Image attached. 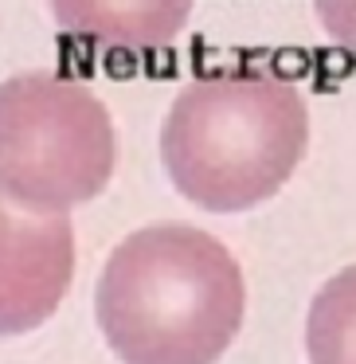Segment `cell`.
<instances>
[{
	"label": "cell",
	"instance_id": "obj_1",
	"mask_svg": "<svg viewBox=\"0 0 356 364\" xmlns=\"http://www.w3.org/2000/svg\"><path fill=\"white\" fill-rule=\"evenodd\" d=\"M247 314L235 255L192 224H149L110 251L94 317L121 364H216Z\"/></svg>",
	"mask_w": 356,
	"mask_h": 364
},
{
	"label": "cell",
	"instance_id": "obj_2",
	"mask_svg": "<svg viewBox=\"0 0 356 364\" xmlns=\"http://www.w3.org/2000/svg\"><path fill=\"white\" fill-rule=\"evenodd\" d=\"M306 145V94L267 67L192 79L161 126V161L172 188L219 216L274 200L302 165Z\"/></svg>",
	"mask_w": 356,
	"mask_h": 364
},
{
	"label": "cell",
	"instance_id": "obj_3",
	"mask_svg": "<svg viewBox=\"0 0 356 364\" xmlns=\"http://www.w3.org/2000/svg\"><path fill=\"white\" fill-rule=\"evenodd\" d=\"M114 177V122L79 79L31 71L0 82V200L67 216Z\"/></svg>",
	"mask_w": 356,
	"mask_h": 364
},
{
	"label": "cell",
	"instance_id": "obj_4",
	"mask_svg": "<svg viewBox=\"0 0 356 364\" xmlns=\"http://www.w3.org/2000/svg\"><path fill=\"white\" fill-rule=\"evenodd\" d=\"M75 275L67 216H16L0 200V337L43 325Z\"/></svg>",
	"mask_w": 356,
	"mask_h": 364
},
{
	"label": "cell",
	"instance_id": "obj_5",
	"mask_svg": "<svg viewBox=\"0 0 356 364\" xmlns=\"http://www.w3.org/2000/svg\"><path fill=\"white\" fill-rule=\"evenodd\" d=\"M196 0H47L67 36L118 51H157L184 31Z\"/></svg>",
	"mask_w": 356,
	"mask_h": 364
},
{
	"label": "cell",
	"instance_id": "obj_6",
	"mask_svg": "<svg viewBox=\"0 0 356 364\" xmlns=\"http://www.w3.org/2000/svg\"><path fill=\"white\" fill-rule=\"evenodd\" d=\"M309 364H356V263L336 270L309 302Z\"/></svg>",
	"mask_w": 356,
	"mask_h": 364
},
{
	"label": "cell",
	"instance_id": "obj_7",
	"mask_svg": "<svg viewBox=\"0 0 356 364\" xmlns=\"http://www.w3.org/2000/svg\"><path fill=\"white\" fill-rule=\"evenodd\" d=\"M313 12L329 40L356 55V0H313Z\"/></svg>",
	"mask_w": 356,
	"mask_h": 364
}]
</instances>
